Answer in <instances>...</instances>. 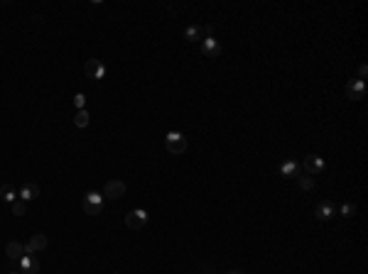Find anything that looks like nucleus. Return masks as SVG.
<instances>
[{
    "label": "nucleus",
    "instance_id": "obj_1",
    "mask_svg": "<svg viewBox=\"0 0 368 274\" xmlns=\"http://www.w3.org/2000/svg\"><path fill=\"white\" fill-rule=\"evenodd\" d=\"M81 206H84V211L88 213V216H101V213H103V193L88 191L84 196Z\"/></svg>",
    "mask_w": 368,
    "mask_h": 274
},
{
    "label": "nucleus",
    "instance_id": "obj_2",
    "mask_svg": "<svg viewBox=\"0 0 368 274\" xmlns=\"http://www.w3.org/2000/svg\"><path fill=\"white\" fill-rule=\"evenodd\" d=\"M165 147H167L172 154H184V152H187V137H184L182 132H167Z\"/></svg>",
    "mask_w": 368,
    "mask_h": 274
},
{
    "label": "nucleus",
    "instance_id": "obj_3",
    "mask_svg": "<svg viewBox=\"0 0 368 274\" xmlns=\"http://www.w3.org/2000/svg\"><path fill=\"white\" fill-rule=\"evenodd\" d=\"M126 196V184L123 181H106V186H103V198H111V201H118V198H123Z\"/></svg>",
    "mask_w": 368,
    "mask_h": 274
},
{
    "label": "nucleus",
    "instance_id": "obj_4",
    "mask_svg": "<svg viewBox=\"0 0 368 274\" xmlns=\"http://www.w3.org/2000/svg\"><path fill=\"white\" fill-rule=\"evenodd\" d=\"M302 166H304V172L310 174V177H317V174H322L324 172V159L322 157H317V154H307L304 157V162H302Z\"/></svg>",
    "mask_w": 368,
    "mask_h": 274
},
{
    "label": "nucleus",
    "instance_id": "obj_5",
    "mask_svg": "<svg viewBox=\"0 0 368 274\" xmlns=\"http://www.w3.org/2000/svg\"><path fill=\"white\" fill-rule=\"evenodd\" d=\"M145 223H147V211H142V208L130 211L126 216V225L130 230H140V228H145Z\"/></svg>",
    "mask_w": 368,
    "mask_h": 274
},
{
    "label": "nucleus",
    "instance_id": "obj_6",
    "mask_svg": "<svg viewBox=\"0 0 368 274\" xmlns=\"http://www.w3.org/2000/svg\"><path fill=\"white\" fill-rule=\"evenodd\" d=\"M84 71H86V76H88V79H94V81H101V79L106 76V66H103V61H101V59H88V61H86V66H84Z\"/></svg>",
    "mask_w": 368,
    "mask_h": 274
},
{
    "label": "nucleus",
    "instance_id": "obj_7",
    "mask_svg": "<svg viewBox=\"0 0 368 274\" xmlns=\"http://www.w3.org/2000/svg\"><path fill=\"white\" fill-rule=\"evenodd\" d=\"M44 247H47V235L37 233L29 237V243H25V255H37V252H42Z\"/></svg>",
    "mask_w": 368,
    "mask_h": 274
},
{
    "label": "nucleus",
    "instance_id": "obj_8",
    "mask_svg": "<svg viewBox=\"0 0 368 274\" xmlns=\"http://www.w3.org/2000/svg\"><path fill=\"white\" fill-rule=\"evenodd\" d=\"M346 96L351 98V100H361V98L366 96V83L361 81V79H351V81L346 83Z\"/></svg>",
    "mask_w": 368,
    "mask_h": 274
},
{
    "label": "nucleus",
    "instance_id": "obj_9",
    "mask_svg": "<svg viewBox=\"0 0 368 274\" xmlns=\"http://www.w3.org/2000/svg\"><path fill=\"white\" fill-rule=\"evenodd\" d=\"M201 54L209 56V59H216V56L221 54L219 40H216V37H204V42H201Z\"/></svg>",
    "mask_w": 368,
    "mask_h": 274
},
{
    "label": "nucleus",
    "instance_id": "obj_10",
    "mask_svg": "<svg viewBox=\"0 0 368 274\" xmlns=\"http://www.w3.org/2000/svg\"><path fill=\"white\" fill-rule=\"evenodd\" d=\"M40 272V260L37 255H25L20 260V274H37Z\"/></svg>",
    "mask_w": 368,
    "mask_h": 274
},
{
    "label": "nucleus",
    "instance_id": "obj_11",
    "mask_svg": "<svg viewBox=\"0 0 368 274\" xmlns=\"http://www.w3.org/2000/svg\"><path fill=\"white\" fill-rule=\"evenodd\" d=\"M5 255H8L10 260H22V257H25V243L10 240V243L5 245Z\"/></svg>",
    "mask_w": 368,
    "mask_h": 274
},
{
    "label": "nucleus",
    "instance_id": "obj_12",
    "mask_svg": "<svg viewBox=\"0 0 368 274\" xmlns=\"http://www.w3.org/2000/svg\"><path fill=\"white\" fill-rule=\"evenodd\" d=\"M314 216L319 220H329L336 216V208H334V203H329V201H322V203L314 208Z\"/></svg>",
    "mask_w": 368,
    "mask_h": 274
},
{
    "label": "nucleus",
    "instance_id": "obj_13",
    "mask_svg": "<svg viewBox=\"0 0 368 274\" xmlns=\"http://www.w3.org/2000/svg\"><path fill=\"white\" fill-rule=\"evenodd\" d=\"M17 196H20L25 203H27V201H35V198L40 196V186H37V184H25V186L20 189V193H17Z\"/></svg>",
    "mask_w": 368,
    "mask_h": 274
},
{
    "label": "nucleus",
    "instance_id": "obj_14",
    "mask_svg": "<svg viewBox=\"0 0 368 274\" xmlns=\"http://www.w3.org/2000/svg\"><path fill=\"white\" fill-rule=\"evenodd\" d=\"M280 174L287 179H297L299 177V164L295 162V159H287V162H283V166H280Z\"/></svg>",
    "mask_w": 368,
    "mask_h": 274
},
{
    "label": "nucleus",
    "instance_id": "obj_15",
    "mask_svg": "<svg viewBox=\"0 0 368 274\" xmlns=\"http://www.w3.org/2000/svg\"><path fill=\"white\" fill-rule=\"evenodd\" d=\"M184 37H187L189 42H199V44H201L206 35H204V27H199V25H192V27H187Z\"/></svg>",
    "mask_w": 368,
    "mask_h": 274
},
{
    "label": "nucleus",
    "instance_id": "obj_16",
    "mask_svg": "<svg viewBox=\"0 0 368 274\" xmlns=\"http://www.w3.org/2000/svg\"><path fill=\"white\" fill-rule=\"evenodd\" d=\"M0 198H3V201H8V203H13V201H17L20 196H17V191H15V186H10V184H3V186H0Z\"/></svg>",
    "mask_w": 368,
    "mask_h": 274
},
{
    "label": "nucleus",
    "instance_id": "obj_17",
    "mask_svg": "<svg viewBox=\"0 0 368 274\" xmlns=\"http://www.w3.org/2000/svg\"><path fill=\"white\" fill-rule=\"evenodd\" d=\"M88 123H91V115H88V110H76L74 125H76V127H86Z\"/></svg>",
    "mask_w": 368,
    "mask_h": 274
},
{
    "label": "nucleus",
    "instance_id": "obj_18",
    "mask_svg": "<svg viewBox=\"0 0 368 274\" xmlns=\"http://www.w3.org/2000/svg\"><path fill=\"white\" fill-rule=\"evenodd\" d=\"M297 184L302 191H312L314 189V177H310V174H302V177H297Z\"/></svg>",
    "mask_w": 368,
    "mask_h": 274
},
{
    "label": "nucleus",
    "instance_id": "obj_19",
    "mask_svg": "<svg viewBox=\"0 0 368 274\" xmlns=\"http://www.w3.org/2000/svg\"><path fill=\"white\" fill-rule=\"evenodd\" d=\"M25 213H27V203H25L22 198L13 201V216H17V218H20V216H25Z\"/></svg>",
    "mask_w": 368,
    "mask_h": 274
},
{
    "label": "nucleus",
    "instance_id": "obj_20",
    "mask_svg": "<svg viewBox=\"0 0 368 274\" xmlns=\"http://www.w3.org/2000/svg\"><path fill=\"white\" fill-rule=\"evenodd\" d=\"M356 213V206L354 203H346V206H341V216H346V218H351Z\"/></svg>",
    "mask_w": 368,
    "mask_h": 274
},
{
    "label": "nucleus",
    "instance_id": "obj_21",
    "mask_svg": "<svg viewBox=\"0 0 368 274\" xmlns=\"http://www.w3.org/2000/svg\"><path fill=\"white\" fill-rule=\"evenodd\" d=\"M84 103H86L84 93H76V96H74V106H76V110H84Z\"/></svg>",
    "mask_w": 368,
    "mask_h": 274
},
{
    "label": "nucleus",
    "instance_id": "obj_22",
    "mask_svg": "<svg viewBox=\"0 0 368 274\" xmlns=\"http://www.w3.org/2000/svg\"><path fill=\"white\" fill-rule=\"evenodd\" d=\"M366 74H368V66H366V64H361V66H358V79L363 81V79H366Z\"/></svg>",
    "mask_w": 368,
    "mask_h": 274
},
{
    "label": "nucleus",
    "instance_id": "obj_23",
    "mask_svg": "<svg viewBox=\"0 0 368 274\" xmlns=\"http://www.w3.org/2000/svg\"><path fill=\"white\" fill-rule=\"evenodd\" d=\"M226 274H243V272H238V269H231V272H226Z\"/></svg>",
    "mask_w": 368,
    "mask_h": 274
},
{
    "label": "nucleus",
    "instance_id": "obj_24",
    "mask_svg": "<svg viewBox=\"0 0 368 274\" xmlns=\"http://www.w3.org/2000/svg\"><path fill=\"white\" fill-rule=\"evenodd\" d=\"M10 274H20V272H10Z\"/></svg>",
    "mask_w": 368,
    "mask_h": 274
}]
</instances>
